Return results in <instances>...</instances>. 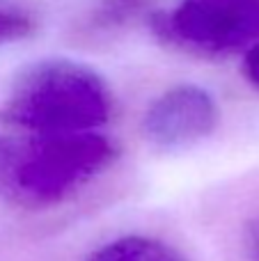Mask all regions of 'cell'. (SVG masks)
I'll use <instances>...</instances> for the list:
<instances>
[{
  "mask_svg": "<svg viewBox=\"0 0 259 261\" xmlns=\"http://www.w3.org/2000/svg\"><path fill=\"white\" fill-rule=\"evenodd\" d=\"M149 5L151 0H96L94 7L83 18L81 35L90 39L108 37L133 23Z\"/></svg>",
  "mask_w": 259,
  "mask_h": 261,
  "instance_id": "obj_6",
  "label": "cell"
},
{
  "mask_svg": "<svg viewBox=\"0 0 259 261\" xmlns=\"http://www.w3.org/2000/svg\"><path fill=\"white\" fill-rule=\"evenodd\" d=\"M87 261H188L172 245L151 236H122L101 245Z\"/></svg>",
  "mask_w": 259,
  "mask_h": 261,
  "instance_id": "obj_5",
  "label": "cell"
},
{
  "mask_svg": "<svg viewBox=\"0 0 259 261\" xmlns=\"http://www.w3.org/2000/svg\"><path fill=\"white\" fill-rule=\"evenodd\" d=\"M248 254L250 261H259V218L248 229Z\"/></svg>",
  "mask_w": 259,
  "mask_h": 261,
  "instance_id": "obj_10",
  "label": "cell"
},
{
  "mask_svg": "<svg viewBox=\"0 0 259 261\" xmlns=\"http://www.w3.org/2000/svg\"><path fill=\"white\" fill-rule=\"evenodd\" d=\"M218 124L214 96L197 85H177L151 101L142 135L161 151H182L206 140Z\"/></svg>",
  "mask_w": 259,
  "mask_h": 261,
  "instance_id": "obj_4",
  "label": "cell"
},
{
  "mask_svg": "<svg viewBox=\"0 0 259 261\" xmlns=\"http://www.w3.org/2000/svg\"><path fill=\"white\" fill-rule=\"evenodd\" d=\"M243 76L255 90H259V41L243 58Z\"/></svg>",
  "mask_w": 259,
  "mask_h": 261,
  "instance_id": "obj_9",
  "label": "cell"
},
{
  "mask_svg": "<svg viewBox=\"0 0 259 261\" xmlns=\"http://www.w3.org/2000/svg\"><path fill=\"white\" fill-rule=\"evenodd\" d=\"M16 149H18L16 140H9L5 135H0V199H5V195H7L14 161H16Z\"/></svg>",
  "mask_w": 259,
  "mask_h": 261,
  "instance_id": "obj_8",
  "label": "cell"
},
{
  "mask_svg": "<svg viewBox=\"0 0 259 261\" xmlns=\"http://www.w3.org/2000/svg\"><path fill=\"white\" fill-rule=\"evenodd\" d=\"M115 108L110 87L94 69L71 60H46L18 76L3 108L9 126L37 135L92 133Z\"/></svg>",
  "mask_w": 259,
  "mask_h": 261,
  "instance_id": "obj_1",
  "label": "cell"
},
{
  "mask_svg": "<svg viewBox=\"0 0 259 261\" xmlns=\"http://www.w3.org/2000/svg\"><path fill=\"white\" fill-rule=\"evenodd\" d=\"M156 32L188 53L229 55L259 41V0H182Z\"/></svg>",
  "mask_w": 259,
  "mask_h": 261,
  "instance_id": "obj_3",
  "label": "cell"
},
{
  "mask_svg": "<svg viewBox=\"0 0 259 261\" xmlns=\"http://www.w3.org/2000/svg\"><path fill=\"white\" fill-rule=\"evenodd\" d=\"M35 25L37 23L32 18V14L16 7H0V46L32 35Z\"/></svg>",
  "mask_w": 259,
  "mask_h": 261,
  "instance_id": "obj_7",
  "label": "cell"
},
{
  "mask_svg": "<svg viewBox=\"0 0 259 261\" xmlns=\"http://www.w3.org/2000/svg\"><path fill=\"white\" fill-rule=\"evenodd\" d=\"M117 158V147L99 133L35 138L16 149L5 202L23 208H53L76 197Z\"/></svg>",
  "mask_w": 259,
  "mask_h": 261,
  "instance_id": "obj_2",
  "label": "cell"
}]
</instances>
